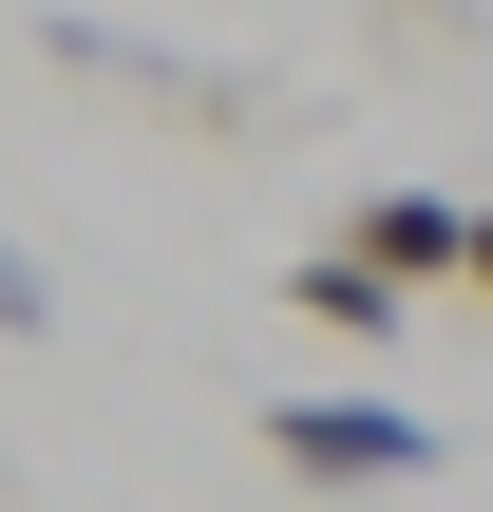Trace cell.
<instances>
[{
    "mask_svg": "<svg viewBox=\"0 0 493 512\" xmlns=\"http://www.w3.org/2000/svg\"><path fill=\"white\" fill-rule=\"evenodd\" d=\"M266 456L304 494H418L437 475V418H399V399H266Z\"/></svg>",
    "mask_w": 493,
    "mask_h": 512,
    "instance_id": "6da1fadb",
    "label": "cell"
},
{
    "mask_svg": "<svg viewBox=\"0 0 493 512\" xmlns=\"http://www.w3.org/2000/svg\"><path fill=\"white\" fill-rule=\"evenodd\" d=\"M456 228H475L456 190H361V209H342L323 247H342V266H361L380 304H418V285H456Z\"/></svg>",
    "mask_w": 493,
    "mask_h": 512,
    "instance_id": "7a4b0ae2",
    "label": "cell"
},
{
    "mask_svg": "<svg viewBox=\"0 0 493 512\" xmlns=\"http://www.w3.org/2000/svg\"><path fill=\"white\" fill-rule=\"evenodd\" d=\"M456 285H493V209H475V228H456Z\"/></svg>",
    "mask_w": 493,
    "mask_h": 512,
    "instance_id": "277c9868",
    "label": "cell"
},
{
    "mask_svg": "<svg viewBox=\"0 0 493 512\" xmlns=\"http://www.w3.org/2000/svg\"><path fill=\"white\" fill-rule=\"evenodd\" d=\"M38 323H57V285H38V266L0 247V342H38Z\"/></svg>",
    "mask_w": 493,
    "mask_h": 512,
    "instance_id": "3957f363",
    "label": "cell"
}]
</instances>
